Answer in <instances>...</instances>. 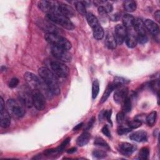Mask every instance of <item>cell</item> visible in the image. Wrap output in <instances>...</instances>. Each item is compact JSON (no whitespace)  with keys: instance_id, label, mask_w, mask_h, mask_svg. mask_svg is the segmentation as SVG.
<instances>
[{"instance_id":"6da1fadb","label":"cell","mask_w":160,"mask_h":160,"mask_svg":"<svg viewBox=\"0 0 160 160\" xmlns=\"http://www.w3.org/2000/svg\"><path fill=\"white\" fill-rule=\"evenodd\" d=\"M38 73L49 91L52 94L59 95L60 93V88L56 74L45 67L40 68L38 70Z\"/></svg>"},{"instance_id":"7a4b0ae2","label":"cell","mask_w":160,"mask_h":160,"mask_svg":"<svg viewBox=\"0 0 160 160\" xmlns=\"http://www.w3.org/2000/svg\"><path fill=\"white\" fill-rule=\"evenodd\" d=\"M5 106L9 114L14 118H21L25 114V106L20 100L9 99L6 101Z\"/></svg>"},{"instance_id":"3957f363","label":"cell","mask_w":160,"mask_h":160,"mask_svg":"<svg viewBox=\"0 0 160 160\" xmlns=\"http://www.w3.org/2000/svg\"><path fill=\"white\" fill-rule=\"evenodd\" d=\"M44 38L47 42L54 46L59 47L69 51L71 48V42L65 38L56 33H46Z\"/></svg>"},{"instance_id":"277c9868","label":"cell","mask_w":160,"mask_h":160,"mask_svg":"<svg viewBox=\"0 0 160 160\" xmlns=\"http://www.w3.org/2000/svg\"><path fill=\"white\" fill-rule=\"evenodd\" d=\"M47 18L51 21L58 24L68 30H72L74 28V26L69 18H68L58 12L48 14Z\"/></svg>"},{"instance_id":"5b68a950","label":"cell","mask_w":160,"mask_h":160,"mask_svg":"<svg viewBox=\"0 0 160 160\" xmlns=\"http://www.w3.org/2000/svg\"><path fill=\"white\" fill-rule=\"evenodd\" d=\"M51 68L53 72L60 78H65L68 76L69 72L68 67L61 61H52L51 62Z\"/></svg>"},{"instance_id":"8992f818","label":"cell","mask_w":160,"mask_h":160,"mask_svg":"<svg viewBox=\"0 0 160 160\" xmlns=\"http://www.w3.org/2000/svg\"><path fill=\"white\" fill-rule=\"evenodd\" d=\"M52 55L58 59L62 62H70L72 59V56L66 49L52 46L51 48Z\"/></svg>"},{"instance_id":"52a82bcc","label":"cell","mask_w":160,"mask_h":160,"mask_svg":"<svg viewBox=\"0 0 160 160\" xmlns=\"http://www.w3.org/2000/svg\"><path fill=\"white\" fill-rule=\"evenodd\" d=\"M24 78L26 82V84L30 89L36 91L41 88V81L38 78V77L34 74L30 72H26L24 73Z\"/></svg>"},{"instance_id":"ba28073f","label":"cell","mask_w":160,"mask_h":160,"mask_svg":"<svg viewBox=\"0 0 160 160\" xmlns=\"http://www.w3.org/2000/svg\"><path fill=\"white\" fill-rule=\"evenodd\" d=\"M32 105L39 111H42L46 106V100L44 95L38 90L32 93Z\"/></svg>"},{"instance_id":"9c48e42d","label":"cell","mask_w":160,"mask_h":160,"mask_svg":"<svg viewBox=\"0 0 160 160\" xmlns=\"http://www.w3.org/2000/svg\"><path fill=\"white\" fill-rule=\"evenodd\" d=\"M113 34L117 44L121 45L125 41L127 35V29L122 24H118L114 28V33Z\"/></svg>"},{"instance_id":"30bf717a","label":"cell","mask_w":160,"mask_h":160,"mask_svg":"<svg viewBox=\"0 0 160 160\" xmlns=\"http://www.w3.org/2000/svg\"><path fill=\"white\" fill-rule=\"evenodd\" d=\"M58 12L68 18L74 16V9L70 6L64 3H58Z\"/></svg>"},{"instance_id":"8fae6325","label":"cell","mask_w":160,"mask_h":160,"mask_svg":"<svg viewBox=\"0 0 160 160\" xmlns=\"http://www.w3.org/2000/svg\"><path fill=\"white\" fill-rule=\"evenodd\" d=\"M116 89V90L114 94V99L117 103L121 104L123 102L125 98L128 96V88L121 86Z\"/></svg>"},{"instance_id":"7c38bea8","label":"cell","mask_w":160,"mask_h":160,"mask_svg":"<svg viewBox=\"0 0 160 160\" xmlns=\"http://www.w3.org/2000/svg\"><path fill=\"white\" fill-rule=\"evenodd\" d=\"M19 100L24 106L31 108L32 106V94H31L28 89H24L20 92Z\"/></svg>"},{"instance_id":"4fadbf2b","label":"cell","mask_w":160,"mask_h":160,"mask_svg":"<svg viewBox=\"0 0 160 160\" xmlns=\"http://www.w3.org/2000/svg\"><path fill=\"white\" fill-rule=\"evenodd\" d=\"M129 30H127V35L125 39V41L126 43V45L130 48H134L137 44V35H136L133 31L134 29H128Z\"/></svg>"},{"instance_id":"5bb4252c","label":"cell","mask_w":160,"mask_h":160,"mask_svg":"<svg viewBox=\"0 0 160 160\" xmlns=\"http://www.w3.org/2000/svg\"><path fill=\"white\" fill-rule=\"evenodd\" d=\"M11 124V115L6 109L0 110V125L3 128H8Z\"/></svg>"},{"instance_id":"9a60e30c","label":"cell","mask_w":160,"mask_h":160,"mask_svg":"<svg viewBox=\"0 0 160 160\" xmlns=\"http://www.w3.org/2000/svg\"><path fill=\"white\" fill-rule=\"evenodd\" d=\"M146 29H147L150 33H151L152 35H157L159 33V26L158 25L152 20L147 19L144 22Z\"/></svg>"},{"instance_id":"2e32d148","label":"cell","mask_w":160,"mask_h":160,"mask_svg":"<svg viewBox=\"0 0 160 160\" xmlns=\"http://www.w3.org/2000/svg\"><path fill=\"white\" fill-rule=\"evenodd\" d=\"M133 29L137 35H146V28L144 22L140 18H135Z\"/></svg>"},{"instance_id":"e0dca14e","label":"cell","mask_w":160,"mask_h":160,"mask_svg":"<svg viewBox=\"0 0 160 160\" xmlns=\"http://www.w3.org/2000/svg\"><path fill=\"white\" fill-rule=\"evenodd\" d=\"M129 138L132 141L140 142L146 141L148 139V136L146 132L144 131H138L131 134Z\"/></svg>"},{"instance_id":"ac0fdd59","label":"cell","mask_w":160,"mask_h":160,"mask_svg":"<svg viewBox=\"0 0 160 160\" xmlns=\"http://www.w3.org/2000/svg\"><path fill=\"white\" fill-rule=\"evenodd\" d=\"M119 149L124 154L130 155L135 151L136 147L129 142H122L119 144Z\"/></svg>"},{"instance_id":"d6986e66","label":"cell","mask_w":160,"mask_h":160,"mask_svg":"<svg viewBox=\"0 0 160 160\" xmlns=\"http://www.w3.org/2000/svg\"><path fill=\"white\" fill-rule=\"evenodd\" d=\"M105 44L108 49H114L116 48L117 43L116 42L114 34L111 32H108L105 39Z\"/></svg>"},{"instance_id":"ffe728a7","label":"cell","mask_w":160,"mask_h":160,"mask_svg":"<svg viewBox=\"0 0 160 160\" xmlns=\"http://www.w3.org/2000/svg\"><path fill=\"white\" fill-rule=\"evenodd\" d=\"M135 18L131 14H125L122 16L123 26L128 29L133 28Z\"/></svg>"},{"instance_id":"44dd1931","label":"cell","mask_w":160,"mask_h":160,"mask_svg":"<svg viewBox=\"0 0 160 160\" xmlns=\"http://www.w3.org/2000/svg\"><path fill=\"white\" fill-rule=\"evenodd\" d=\"M90 134L87 132L85 131L84 132H82L78 138L76 140V143L79 146H85L86 144H88V142L89 141L90 139Z\"/></svg>"},{"instance_id":"7402d4cb","label":"cell","mask_w":160,"mask_h":160,"mask_svg":"<svg viewBox=\"0 0 160 160\" xmlns=\"http://www.w3.org/2000/svg\"><path fill=\"white\" fill-rule=\"evenodd\" d=\"M87 21L92 29L100 25L98 18L91 12H87L86 14Z\"/></svg>"},{"instance_id":"603a6c76","label":"cell","mask_w":160,"mask_h":160,"mask_svg":"<svg viewBox=\"0 0 160 160\" xmlns=\"http://www.w3.org/2000/svg\"><path fill=\"white\" fill-rule=\"evenodd\" d=\"M114 89H116L115 86H114V85L112 83L109 84L108 85L107 88H106L104 92V94H103V95H102V98H101V99L100 102H101V103H102V102H105V101L107 100V99L109 98V95L111 94V93L112 92V91Z\"/></svg>"},{"instance_id":"cb8c5ba5","label":"cell","mask_w":160,"mask_h":160,"mask_svg":"<svg viewBox=\"0 0 160 160\" xmlns=\"http://www.w3.org/2000/svg\"><path fill=\"white\" fill-rule=\"evenodd\" d=\"M123 6L126 11L128 12H133L136 9L137 4L136 1H134L128 0V1H124Z\"/></svg>"},{"instance_id":"d4e9b609","label":"cell","mask_w":160,"mask_h":160,"mask_svg":"<svg viewBox=\"0 0 160 160\" xmlns=\"http://www.w3.org/2000/svg\"><path fill=\"white\" fill-rule=\"evenodd\" d=\"M92 32H93L94 38L97 40H100L104 37V30L100 25L93 28Z\"/></svg>"},{"instance_id":"484cf974","label":"cell","mask_w":160,"mask_h":160,"mask_svg":"<svg viewBox=\"0 0 160 160\" xmlns=\"http://www.w3.org/2000/svg\"><path fill=\"white\" fill-rule=\"evenodd\" d=\"M156 117H157V112L156 111H152L151 113H149L147 116L146 119L147 124L149 126H152L156 122Z\"/></svg>"},{"instance_id":"4316f807","label":"cell","mask_w":160,"mask_h":160,"mask_svg":"<svg viewBox=\"0 0 160 160\" xmlns=\"http://www.w3.org/2000/svg\"><path fill=\"white\" fill-rule=\"evenodd\" d=\"M75 6L77 11L82 14L86 15V7L82 2V1H76L75 2Z\"/></svg>"},{"instance_id":"83f0119b","label":"cell","mask_w":160,"mask_h":160,"mask_svg":"<svg viewBox=\"0 0 160 160\" xmlns=\"http://www.w3.org/2000/svg\"><path fill=\"white\" fill-rule=\"evenodd\" d=\"M99 83L97 79H95L92 82V97L93 99H95L99 93Z\"/></svg>"},{"instance_id":"f1b7e54d","label":"cell","mask_w":160,"mask_h":160,"mask_svg":"<svg viewBox=\"0 0 160 160\" xmlns=\"http://www.w3.org/2000/svg\"><path fill=\"white\" fill-rule=\"evenodd\" d=\"M123 109L124 111L125 112H129L131 110L132 108V103H131V100L129 97L127 96L125 99L123 101Z\"/></svg>"},{"instance_id":"f546056e","label":"cell","mask_w":160,"mask_h":160,"mask_svg":"<svg viewBox=\"0 0 160 160\" xmlns=\"http://www.w3.org/2000/svg\"><path fill=\"white\" fill-rule=\"evenodd\" d=\"M149 155V150L148 148H142L139 152V158L141 159H147Z\"/></svg>"},{"instance_id":"4dcf8cb0","label":"cell","mask_w":160,"mask_h":160,"mask_svg":"<svg viewBox=\"0 0 160 160\" xmlns=\"http://www.w3.org/2000/svg\"><path fill=\"white\" fill-rule=\"evenodd\" d=\"M94 143L96 146H101V147L109 149V146H108V143L102 138H101L100 137L96 138L95 139V141H94Z\"/></svg>"},{"instance_id":"1f68e13d","label":"cell","mask_w":160,"mask_h":160,"mask_svg":"<svg viewBox=\"0 0 160 160\" xmlns=\"http://www.w3.org/2000/svg\"><path fill=\"white\" fill-rule=\"evenodd\" d=\"M142 124V122L139 119H134L128 122V126L131 129H136L140 127Z\"/></svg>"},{"instance_id":"d6a6232c","label":"cell","mask_w":160,"mask_h":160,"mask_svg":"<svg viewBox=\"0 0 160 160\" xmlns=\"http://www.w3.org/2000/svg\"><path fill=\"white\" fill-rule=\"evenodd\" d=\"M70 140H71V139H70L69 138H68L67 139H66L61 143V144L59 147H58L57 148H56V150L57 153L61 152L64 149L65 147L69 144Z\"/></svg>"},{"instance_id":"836d02e7","label":"cell","mask_w":160,"mask_h":160,"mask_svg":"<svg viewBox=\"0 0 160 160\" xmlns=\"http://www.w3.org/2000/svg\"><path fill=\"white\" fill-rule=\"evenodd\" d=\"M92 155L96 158H103L106 156V153L102 150H94L92 152Z\"/></svg>"},{"instance_id":"e575fe53","label":"cell","mask_w":160,"mask_h":160,"mask_svg":"<svg viewBox=\"0 0 160 160\" xmlns=\"http://www.w3.org/2000/svg\"><path fill=\"white\" fill-rule=\"evenodd\" d=\"M131 129L130 128H124V127H120L118 129V133L119 135H123L128 134V132H131Z\"/></svg>"},{"instance_id":"d590c367","label":"cell","mask_w":160,"mask_h":160,"mask_svg":"<svg viewBox=\"0 0 160 160\" xmlns=\"http://www.w3.org/2000/svg\"><path fill=\"white\" fill-rule=\"evenodd\" d=\"M148 40V38L146 35H137V41L141 44L146 43Z\"/></svg>"},{"instance_id":"8d00e7d4","label":"cell","mask_w":160,"mask_h":160,"mask_svg":"<svg viewBox=\"0 0 160 160\" xmlns=\"http://www.w3.org/2000/svg\"><path fill=\"white\" fill-rule=\"evenodd\" d=\"M19 83V80L16 78H12L9 82V87L11 88H16Z\"/></svg>"},{"instance_id":"74e56055","label":"cell","mask_w":160,"mask_h":160,"mask_svg":"<svg viewBox=\"0 0 160 160\" xmlns=\"http://www.w3.org/2000/svg\"><path fill=\"white\" fill-rule=\"evenodd\" d=\"M116 120L119 124H121L124 121V114L122 112H119L117 114Z\"/></svg>"},{"instance_id":"f35d334b","label":"cell","mask_w":160,"mask_h":160,"mask_svg":"<svg viewBox=\"0 0 160 160\" xmlns=\"http://www.w3.org/2000/svg\"><path fill=\"white\" fill-rule=\"evenodd\" d=\"M102 132L106 135L108 137H111V132L109 131V129L108 126V125H105L102 128Z\"/></svg>"},{"instance_id":"ab89813d","label":"cell","mask_w":160,"mask_h":160,"mask_svg":"<svg viewBox=\"0 0 160 160\" xmlns=\"http://www.w3.org/2000/svg\"><path fill=\"white\" fill-rule=\"evenodd\" d=\"M98 12L99 15H101V16H104V17L106 16L107 12L103 6H100L98 7Z\"/></svg>"},{"instance_id":"60d3db41","label":"cell","mask_w":160,"mask_h":160,"mask_svg":"<svg viewBox=\"0 0 160 160\" xmlns=\"http://www.w3.org/2000/svg\"><path fill=\"white\" fill-rule=\"evenodd\" d=\"M104 8H105V9H106V12H107V13H108V12H111L112 11V9H113V8H112V4H109V3H108V2H106L105 4H104Z\"/></svg>"},{"instance_id":"b9f144b4","label":"cell","mask_w":160,"mask_h":160,"mask_svg":"<svg viewBox=\"0 0 160 160\" xmlns=\"http://www.w3.org/2000/svg\"><path fill=\"white\" fill-rule=\"evenodd\" d=\"M94 120H95V118H94V117H92V118L90 119V121H89V123H88V124L87 129H90V128L92 126V125H93V124H94Z\"/></svg>"},{"instance_id":"7bdbcfd3","label":"cell","mask_w":160,"mask_h":160,"mask_svg":"<svg viewBox=\"0 0 160 160\" xmlns=\"http://www.w3.org/2000/svg\"><path fill=\"white\" fill-rule=\"evenodd\" d=\"M5 108V104L2 97L0 98V110Z\"/></svg>"},{"instance_id":"ee69618b","label":"cell","mask_w":160,"mask_h":160,"mask_svg":"<svg viewBox=\"0 0 160 160\" xmlns=\"http://www.w3.org/2000/svg\"><path fill=\"white\" fill-rule=\"evenodd\" d=\"M119 17L120 16L119 15H118V14H113L111 18L112 21H118L119 19Z\"/></svg>"},{"instance_id":"f6af8a7d","label":"cell","mask_w":160,"mask_h":160,"mask_svg":"<svg viewBox=\"0 0 160 160\" xmlns=\"http://www.w3.org/2000/svg\"><path fill=\"white\" fill-rule=\"evenodd\" d=\"M159 14H160V12H159V10H158L155 12L154 13V17L156 18V19L159 21Z\"/></svg>"},{"instance_id":"bcb514c9","label":"cell","mask_w":160,"mask_h":160,"mask_svg":"<svg viewBox=\"0 0 160 160\" xmlns=\"http://www.w3.org/2000/svg\"><path fill=\"white\" fill-rule=\"evenodd\" d=\"M82 124H83V122H81V123H79V124H77L74 128H73V130L74 131H77V130H79L81 127H82Z\"/></svg>"},{"instance_id":"7dc6e473","label":"cell","mask_w":160,"mask_h":160,"mask_svg":"<svg viewBox=\"0 0 160 160\" xmlns=\"http://www.w3.org/2000/svg\"><path fill=\"white\" fill-rule=\"evenodd\" d=\"M76 151V148H70V149L67 150V152L69 153V154L73 153V152H74Z\"/></svg>"}]
</instances>
